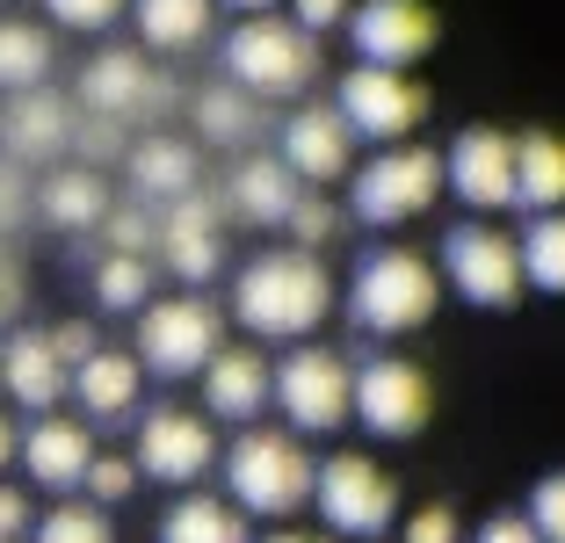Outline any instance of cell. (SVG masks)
<instances>
[{
	"instance_id": "cell-31",
	"label": "cell",
	"mask_w": 565,
	"mask_h": 543,
	"mask_svg": "<svg viewBox=\"0 0 565 543\" xmlns=\"http://www.w3.org/2000/svg\"><path fill=\"white\" fill-rule=\"evenodd\" d=\"M515 254H522V290L565 297V211L530 217V225L515 232Z\"/></svg>"
},
{
	"instance_id": "cell-5",
	"label": "cell",
	"mask_w": 565,
	"mask_h": 543,
	"mask_svg": "<svg viewBox=\"0 0 565 543\" xmlns=\"http://www.w3.org/2000/svg\"><path fill=\"white\" fill-rule=\"evenodd\" d=\"M268 406L290 420V435H333L349 428V406H355V362L341 348H319L298 341L282 362H268Z\"/></svg>"
},
{
	"instance_id": "cell-22",
	"label": "cell",
	"mask_w": 565,
	"mask_h": 543,
	"mask_svg": "<svg viewBox=\"0 0 565 543\" xmlns=\"http://www.w3.org/2000/svg\"><path fill=\"white\" fill-rule=\"evenodd\" d=\"M66 362L51 355V333L44 327H15L8 341H0V392L15 398L22 413H58V398H66Z\"/></svg>"
},
{
	"instance_id": "cell-8",
	"label": "cell",
	"mask_w": 565,
	"mask_h": 543,
	"mask_svg": "<svg viewBox=\"0 0 565 543\" xmlns=\"http://www.w3.org/2000/svg\"><path fill=\"white\" fill-rule=\"evenodd\" d=\"M312 500H319V522L333 529V543L355 536V543H377L399 529V478L377 471L363 449H341L312 471Z\"/></svg>"
},
{
	"instance_id": "cell-38",
	"label": "cell",
	"mask_w": 565,
	"mask_h": 543,
	"mask_svg": "<svg viewBox=\"0 0 565 543\" xmlns=\"http://www.w3.org/2000/svg\"><path fill=\"white\" fill-rule=\"evenodd\" d=\"M44 15L58 30L95 36V30H117V15H131V0H44Z\"/></svg>"
},
{
	"instance_id": "cell-11",
	"label": "cell",
	"mask_w": 565,
	"mask_h": 543,
	"mask_svg": "<svg viewBox=\"0 0 565 543\" xmlns=\"http://www.w3.org/2000/svg\"><path fill=\"white\" fill-rule=\"evenodd\" d=\"M333 116L349 124V138L370 146H414V131L428 124V87L414 73H377V66H349L333 87Z\"/></svg>"
},
{
	"instance_id": "cell-47",
	"label": "cell",
	"mask_w": 565,
	"mask_h": 543,
	"mask_svg": "<svg viewBox=\"0 0 565 543\" xmlns=\"http://www.w3.org/2000/svg\"><path fill=\"white\" fill-rule=\"evenodd\" d=\"M211 8H233V15H239V22H254V15H276L282 0H211Z\"/></svg>"
},
{
	"instance_id": "cell-42",
	"label": "cell",
	"mask_w": 565,
	"mask_h": 543,
	"mask_svg": "<svg viewBox=\"0 0 565 543\" xmlns=\"http://www.w3.org/2000/svg\"><path fill=\"white\" fill-rule=\"evenodd\" d=\"M95 348H102V333L87 327V319H66V327H51V355L66 362V377H73V370H81L87 355H95Z\"/></svg>"
},
{
	"instance_id": "cell-19",
	"label": "cell",
	"mask_w": 565,
	"mask_h": 543,
	"mask_svg": "<svg viewBox=\"0 0 565 543\" xmlns=\"http://www.w3.org/2000/svg\"><path fill=\"white\" fill-rule=\"evenodd\" d=\"M15 457L44 493L73 500L81 478H87V464H95V435H87V420H73V413H44L30 435H15Z\"/></svg>"
},
{
	"instance_id": "cell-25",
	"label": "cell",
	"mask_w": 565,
	"mask_h": 543,
	"mask_svg": "<svg viewBox=\"0 0 565 543\" xmlns=\"http://www.w3.org/2000/svg\"><path fill=\"white\" fill-rule=\"evenodd\" d=\"M109 174H95V167H51V174H36V217L58 232H102V217H109Z\"/></svg>"
},
{
	"instance_id": "cell-43",
	"label": "cell",
	"mask_w": 565,
	"mask_h": 543,
	"mask_svg": "<svg viewBox=\"0 0 565 543\" xmlns=\"http://www.w3.org/2000/svg\"><path fill=\"white\" fill-rule=\"evenodd\" d=\"M349 8H355V0H290V22H298V30L319 44L327 30H341V22H349Z\"/></svg>"
},
{
	"instance_id": "cell-10",
	"label": "cell",
	"mask_w": 565,
	"mask_h": 543,
	"mask_svg": "<svg viewBox=\"0 0 565 543\" xmlns=\"http://www.w3.org/2000/svg\"><path fill=\"white\" fill-rule=\"evenodd\" d=\"M435 262H443V283H449V290L465 297V305H479V312H515V305H522V254H515V232L465 217V225L443 232Z\"/></svg>"
},
{
	"instance_id": "cell-23",
	"label": "cell",
	"mask_w": 565,
	"mask_h": 543,
	"mask_svg": "<svg viewBox=\"0 0 565 543\" xmlns=\"http://www.w3.org/2000/svg\"><path fill=\"white\" fill-rule=\"evenodd\" d=\"M203 413L233 420V428H262V413H268V355L262 348H217L203 362Z\"/></svg>"
},
{
	"instance_id": "cell-18",
	"label": "cell",
	"mask_w": 565,
	"mask_h": 543,
	"mask_svg": "<svg viewBox=\"0 0 565 543\" xmlns=\"http://www.w3.org/2000/svg\"><path fill=\"white\" fill-rule=\"evenodd\" d=\"M73 124H81V109H73V95H58V87L8 95L0 102V160H15V167L58 160V152H73Z\"/></svg>"
},
{
	"instance_id": "cell-3",
	"label": "cell",
	"mask_w": 565,
	"mask_h": 543,
	"mask_svg": "<svg viewBox=\"0 0 565 543\" xmlns=\"http://www.w3.org/2000/svg\"><path fill=\"white\" fill-rule=\"evenodd\" d=\"M443 305V276H435L428 254L384 239V247H363L349 268V319L377 341H399V333H420Z\"/></svg>"
},
{
	"instance_id": "cell-35",
	"label": "cell",
	"mask_w": 565,
	"mask_h": 543,
	"mask_svg": "<svg viewBox=\"0 0 565 543\" xmlns=\"http://www.w3.org/2000/svg\"><path fill=\"white\" fill-rule=\"evenodd\" d=\"M341 225H349V217L333 211L327 196H312V189H305V196L290 203V217H282V232H290V247H298V254L333 247V239H341Z\"/></svg>"
},
{
	"instance_id": "cell-17",
	"label": "cell",
	"mask_w": 565,
	"mask_h": 543,
	"mask_svg": "<svg viewBox=\"0 0 565 543\" xmlns=\"http://www.w3.org/2000/svg\"><path fill=\"white\" fill-rule=\"evenodd\" d=\"M443 189H457L471 211H508L515 203V138L493 124L457 131V146L443 152Z\"/></svg>"
},
{
	"instance_id": "cell-14",
	"label": "cell",
	"mask_w": 565,
	"mask_h": 543,
	"mask_svg": "<svg viewBox=\"0 0 565 543\" xmlns=\"http://www.w3.org/2000/svg\"><path fill=\"white\" fill-rule=\"evenodd\" d=\"M276 160L290 167L298 189L319 196V189L355 174V138H349V124L333 116V102H305V109H290L276 124Z\"/></svg>"
},
{
	"instance_id": "cell-37",
	"label": "cell",
	"mask_w": 565,
	"mask_h": 543,
	"mask_svg": "<svg viewBox=\"0 0 565 543\" xmlns=\"http://www.w3.org/2000/svg\"><path fill=\"white\" fill-rule=\"evenodd\" d=\"M522 522L536 529V543H565V471H544L530 486V508H522Z\"/></svg>"
},
{
	"instance_id": "cell-13",
	"label": "cell",
	"mask_w": 565,
	"mask_h": 543,
	"mask_svg": "<svg viewBox=\"0 0 565 543\" xmlns=\"http://www.w3.org/2000/svg\"><path fill=\"white\" fill-rule=\"evenodd\" d=\"M138 478H160V486H203L217 471V435L203 413L189 406H146L138 413V449H131Z\"/></svg>"
},
{
	"instance_id": "cell-1",
	"label": "cell",
	"mask_w": 565,
	"mask_h": 543,
	"mask_svg": "<svg viewBox=\"0 0 565 543\" xmlns=\"http://www.w3.org/2000/svg\"><path fill=\"white\" fill-rule=\"evenodd\" d=\"M333 276L319 254H298V247H262L239 262L233 276V319L254 333V341H312L333 312Z\"/></svg>"
},
{
	"instance_id": "cell-40",
	"label": "cell",
	"mask_w": 565,
	"mask_h": 543,
	"mask_svg": "<svg viewBox=\"0 0 565 543\" xmlns=\"http://www.w3.org/2000/svg\"><path fill=\"white\" fill-rule=\"evenodd\" d=\"M30 211H36V174L15 160H0V239L30 225Z\"/></svg>"
},
{
	"instance_id": "cell-7",
	"label": "cell",
	"mask_w": 565,
	"mask_h": 543,
	"mask_svg": "<svg viewBox=\"0 0 565 543\" xmlns=\"http://www.w3.org/2000/svg\"><path fill=\"white\" fill-rule=\"evenodd\" d=\"M435 189H443V160L428 146H384L349 174V217L370 232L414 225L420 211H435Z\"/></svg>"
},
{
	"instance_id": "cell-16",
	"label": "cell",
	"mask_w": 565,
	"mask_h": 543,
	"mask_svg": "<svg viewBox=\"0 0 565 543\" xmlns=\"http://www.w3.org/2000/svg\"><path fill=\"white\" fill-rule=\"evenodd\" d=\"M152 254H160L167 268H174V283H189V290H203V283L225 268V203H217V189H196V196L167 203L160 211V239H152Z\"/></svg>"
},
{
	"instance_id": "cell-39",
	"label": "cell",
	"mask_w": 565,
	"mask_h": 543,
	"mask_svg": "<svg viewBox=\"0 0 565 543\" xmlns=\"http://www.w3.org/2000/svg\"><path fill=\"white\" fill-rule=\"evenodd\" d=\"M73 152H81V167H109V160H124L131 152V138H124V124H102V116H81L73 124Z\"/></svg>"
},
{
	"instance_id": "cell-15",
	"label": "cell",
	"mask_w": 565,
	"mask_h": 543,
	"mask_svg": "<svg viewBox=\"0 0 565 543\" xmlns=\"http://www.w3.org/2000/svg\"><path fill=\"white\" fill-rule=\"evenodd\" d=\"M349 44L377 73H414L435 51V8H420V0H355Z\"/></svg>"
},
{
	"instance_id": "cell-45",
	"label": "cell",
	"mask_w": 565,
	"mask_h": 543,
	"mask_svg": "<svg viewBox=\"0 0 565 543\" xmlns=\"http://www.w3.org/2000/svg\"><path fill=\"white\" fill-rule=\"evenodd\" d=\"M22 305H30V283H22V268L8 262V254H0V327H8V319H15Z\"/></svg>"
},
{
	"instance_id": "cell-21",
	"label": "cell",
	"mask_w": 565,
	"mask_h": 543,
	"mask_svg": "<svg viewBox=\"0 0 565 543\" xmlns=\"http://www.w3.org/2000/svg\"><path fill=\"white\" fill-rule=\"evenodd\" d=\"M124 174H131V189H138V203H182V196H196L203 189V152L189 146V138H174V131H146V138H131V152H124Z\"/></svg>"
},
{
	"instance_id": "cell-36",
	"label": "cell",
	"mask_w": 565,
	"mask_h": 543,
	"mask_svg": "<svg viewBox=\"0 0 565 543\" xmlns=\"http://www.w3.org/2000/svg\"><path fill=\"white\" fill-rule=\"evenodd\" d=\"M81 493H87V508H124V500L138 493V464L131 457H102L95 449V464H87V478H81Z\"/></svg>"
},
{
	"instance_id": "cell-34",
	"label": "cell",
	"mask_w": 565,
	"mask_h": 543,
	"mask_svg": "<svg viewBox=\"0 0 565 543\" xmlns=\"http://www.w3.org/2000/svg\"><path fill=\"white\" fill-rule=\"evenodd\" d=\"M152 239H160V211H146V203H109V217H102V247L109 254L152 262Z\"/></svg>"
},
{
	"instance_id": "cell-49",
	"label": "cell",
	"mask_w": 565,
	"mask_h": 543,
	"mask_svg": "<svg viewBox=\"0 0 565 543\" xmlns=\"http://www.w3.org/2000/svg\"><path fill=\"white\" fill-rule=\"evenodd\" d=\"M15 464V428H8V413H0V471Z\"/></svg>"
},
{
	"instance_id": "cell-6",
	"label": "cell",
	"mask_w": 565,
	"mask_h": 543,
	"mask_svg": "<svg viewBox=\"0 0 565 543\" xmlns=\"http://www.w3.org/2000/svg\"><path fill=\"white\" fill-rule=\"evenodd\" d=\"M225 348V312H217L211 297L182 290V297H152L146 312H138V370L146 377H167V384H182V377H203V362Z\"/></svg>"
},
{
	"instance_id": "cell-9",
	"label": "cell",
	"mask_w": 565,
	"mask_h": 543,
	"mask_svg": "<svg viewBox=\"0 0 565 543\" xmlns=\"http://www.w3.org/2000/svg\"><path fill=\"white\" fill-rule=\"evenodd\" d=\"M174 102H182V87L167 81L160 66H146V51L109 44V51H95V58L81 66V95H73V109L131 131V124H160Z\"/></svg>"
},
{
	"instance_id": "cell-20",
	"label": "cell",
	"mask_w": 565,
	"mask_h": 543,
	"mask_svg": "<svg viewBox=\"0 0 565 543\" xmlns=\"http://www.w3.org/2000/svg\"><path fill=\"white\" fill-rule=\"evenodd\" d=\"M305 189L290 181V167L276 160V152H239L233 174L217 181V203H225V225H268L282 232V217H290V203H298Z\"/></svg>"
},
{
	"instance_id": "cell-46",
	"label": "cell",
	"mask_w": 565,
	"mask_h": 543,
	"mask_svg": "<svg viewBox=\"0 0 565 543\" xmlns=\"http://www.w3.org/2000/svg\"><path fill=\"white\" fill-rule=\"evenodd\" d=\"M471 543H536V529L522 522V514H493V522H486Z\"/></svg>"
},
{
	"instance_id": "cell-27",
	"label": "cell",
	"mask_w": 565,
	"mask_h": 543,
	"mask_svg": "<svg viewBox=\"0 0 565 543\" xmlns=\"http://www.w3.org/2000/svg\"><path fill=\"white\" fill-rule=\"evenodd\" d=\"M211 0H131L138 44L160 51V58H189V51L211 44Z\"/></svg>"
},
{
	"instance_id": "cell-28",
	"label": "cell",
	"mask_w": 565,
	"mask_h": 543,
	"mask_svg": "<svg viewBox=\"0 0 565 543\" xmlns=\"http://www.w3.org/2000/svg\"><path fill=\"white\" fill-rule=\"evenodd\" d=\"M515 203L530 217L565 211V131H522L515 138Z\"/></svg>"
},
{
	"instance_id": "cell-33",
	"label": "cell",
	"mask_w": 565,
	"mask_h": 543,
	"mask_svg": "<svg viewBox=\"0 0 565 543\" xmlns=\"http://www.w3.org/2000/svg\"><path fill=\"white\" fill-rule=\"evenodd\" d=\"M30 536L36 543H117V529H109L102 508H87V500H58L51 514H36Z\"/></svg>"
},
{
	"instance_id": "cell-29",
	"label": "cell",
	"mask_w": 565,
	"mask_h": 543,
	"mask_svg": "<svg viewBox=\"0 0 565 543\" xmlns=\"http://www.w3.org/2000/svg\"><path fill=\"white\" fill-rule=\"evenodd\" d=\"M51 66H58V44H51L44 22L0 15V95H30V87H51Z\"/></svg>"
},
{
	"instance_id": "cell-26",
	"label": "cell",
	"mask_w": 565,
	"mask_h": 543,
	"mask_svg": "<svg viewBox=\"0 0 565 543\" xmlns=\"http://www.w3.org/2000/svg\"><path fill=\"white\" fill-rule=\"evenodd\" d=\"M189 116H196V131H203V146H217V152H262V102L254 95H239L233 81H211V87H196L189 95Z\"/></svg>"
},
{
	"instance_id": "cell-48",
	"label": "cell",
	"mask_w": 565,
	"mask_h": 543,
	"mask_svg": "<svg viewBox=\"0 0 565 543\" xmlns=\"http://www.w3.org/2000/svg\"><path fill=\"white\" fill-rule=\"evenodd\" d=\"M262 543H333V536H312V529H268Z\"/></svg>"
},
{
	"instance_id": "cell-12",
	"label": "cell",
	"mask_w": 565,
	"mask_h": 543,
	"mask_svg": "<svg viewBox=\"0 0 565 543\" xmlns=\"http://www.w3.org/2000/svg\"><path fill=\"white\" fill-rule=\"evenodd\" d=\"M428 413H435V384H428L420 362H406V355L355 362V406H349V420H363L377 443H414V435L428 428Z\"/></svg>"
},
{
	"instance_id": "cell-4",
	"label": "cell",
	"mask_w": 565,
	"mask_h": 543,
	"mask_svg": "<svg viewBox=\"0 0 565 543\" xmlns=\"http://www.w3.org/2000/svg\"><path fill=\"white\" fill-rule=\"evenodd\" d=\"M217 66L254 102H298V95H312L327 58H319V44L290 15H254V22H233V30H225Z\"/></svg>"
},
{
	"instance_id": "cell-32",
	"label": "cell",
	"mask_w": 565,
	"mask_h": 543,
	"mask_svg": "<svg viewBox=\"0 0 565 543\" xmlns=\"http://www.w3.org/2000/svg\"><path fill=\"white\" fill-rule=\"evenodd\" d=\"M95 305H102V312H146V305H152V262L102 254V262H95Z\"/></svg>"
},
{
	"instance_id": "cell-44",
	"label": "cell",
	"mask_w": 565,
	"mask_h": 543,
	"mask_svg": "<svg viewBox=\"0 0 565 543\" xmlns=\"http://www.w3.org/2000/svg\"><path fill=\"white\" fill-rule=\"evenodd\" d=\"M30 529H36L30 493H22V486H0V543H22Z\"/></svg>"
},
{
	"instance_id": "cell-2",
	"label": "cell",
	"mask_w": 565,
	"mask_h": 543,
	"mask_svg": "<svg viewBox=\"0 0 565 543\" xmlns=\"http://www.w3.org/2000/svg\"><path fill=\"white\" fill-rule=\"evenodd\" d=\"M225 471V500L247 522H290L298 508H312V449L290 428H239L233 449H217Z\"/></svg>"
},
{
	"instance_id": "cell-41",
	"label": "cell",
	"mask_w": 565,
	"mask_h": 543,
	"mask_svg": "<svg viewBox=\"0 0 565 543\" xmlns=\"http://www.w3.org/2000/svg\"><path fill=\"white\" fill-rule=\"evenodd\" d=\"M399 536L406 543H465V522H457V508H414Z\"/></svg>"
},
{
	"instance_id": "cell-24",
	"label": "cell",
	"mask_w": 565,
	"mask_h": 543,
	"mask_svg": "<svg viewBox=\"0 0 565 543\" xmlns=\"http://www.w3.org/2000/svg\"><path fill=\"white\" fill-rule=\"evenodd\" d=\"M66 392L81 398L87 420H131V413H138V392H146V370H138L131 348H109V341H102L95 355L73 370Z\"/></svg>"
},
{
	"instance_id": "cell-30",
	"label": "cell",
	"mask_w": 565,
	"mask_h": 543,
	"mask_svg": "<svg viewBox=\"0 0 565 543\" xmlns=\"http://www.w3.org/2000/svg\"><path fill=\"white\" fill-rule=\"evenodd\" d=\"M160 543H254L247 514L217 493H182L160 514Z\"/></svg>"
}]
</instances>
